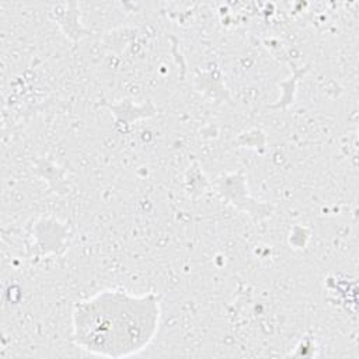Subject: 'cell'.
Wrapping results in <instances>:
<instances>
[{
    "mask_svg": "<svg viewBox=\"0 0 359 359\" xmlns=\"http://www.w3.org/2000/svg\"><path fill=\"white\" fill-rule=\"evenodd\" d=\"M160 320L161 303L156 293L104 289L74 304L72 338L91 355L128 358L151 344Z\"/></svg>",
    "mask_w": 359,
    "mask_h": 359,
    "instance_id": "1",
    "label": "cell"
}]
</instances>
